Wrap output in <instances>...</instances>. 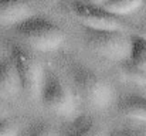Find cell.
I'll return each instance as SVG.
<instances>
[{"label":"cell","mask_w":146,"mask_h":136,"mask_svg":"<svg viewBox=\"0 0 146 136\" xmlns=\"http://www.w3.org/2000/svg\"><path fill=\"white\" fill-rule=\"evenodd\" d=\"M14 30L34 50L38 51L58 50L65 40L64 31L54 21L34 14L19 23Z\"/></svg>","instance_id":"3957f363"},{"label":"cell","mask_w":146,"mask_h":136,"mask_svg":"<svg viewBox=\"0 0 146 136\" xmlns=\"http://www.w3.org/2000/svg\"><path fill=\"white\" fill-rule=\"evenodd\" d=\"M121 68H122V72H123L128 78H131V80H133V81H138V82H146L145 72H142L141 70L135 68V67H133L132 64H129L128 61L122 62V64H121Z\"/></svg>","instance_id":"4fadbf2b"},{"label":"cell","mask_w":146,"mask_h":136,"mask_svg":"<svg viewBox=\"0 0 146 136\" xmlns=\"http://www.w3.org/2000/svg\"><path fill=\"white\" fill-rule=\"evenodd\" d=\"M129 64L146 74V38L139 34H131Z\"/></svg>","instance_id":"7c38bea8"},{"label":"cell","mask_w":146,"mask_h":136,"mask_svg":"<svg viewBox=\"0 0 146 136\" xmlns=\"http://www.w3.org/2000/svg\"><path fill=\"white\" fill-rule=\"evenodd\" d=\"M40 98L44 106L58 116L67 118L74 115L77 111L75 94L54 71H46Z\"/></svg>","instance_id":"5b68a950"},{"label":"cell","mask_w":146,"mask_h":136,"mask_svg":"<svg viewBox=\"0 0 146 136\" xmlns=\"http://www.w3.org/2000/svg\"><path fill=\"white\" fill-rule=\"evenodd\" d=\"M82 29L85 44L98 55L119 64L129 60L131 36L126 34L125 30H99L91 27Z\"/></svg>","instance_id":"7a4b0ae2"},{"label":"cell","mask_w":146,"mask_h":136,"mask_svg":"<svg viewBox=\"0 0 146 136\" xmlns=\"http://www.w3.org/2000/svg\"><path fill=\"white\" fill-rule=\"evenodd\" d=\"M109 136H141L136 131L133 129H129V128H118V129H113Z\"/></svg>","instance_id":"2e32d148"},{"label":"cell","mask_w":146,"mask_h":136,"mask_svg":"<svg viewBox=\"0 0 146 136\" xmlns=\"http://www.w3.org/2000/svg\"><path fill=\"white\" fill-rule=\"evenodd\" d=\"M70 10L82 21V27L99 30H123L121 17L113 16L99 7L95 1H71Z\"/></svg>","instance_id":"8992f818"},{"label":"cell","mask_w":146,"mask_h":136,"mask_svg":"<svg viewBox=\"0 0 146 136\" xmlns=\"http://www.w3.org/2000/svg\"><path fill=\"white\" fill-rule=\"evenodd\" d=\"M94 1L108 13L118 17L125 14H132L143 6L142 0H94Z\"/></svg>","instance_id":"30bf717a"},{"label":"cell","mask_w":146,"mask_h":136,"mask_svg":"<svg viewBox=\"0 0 146 136\" xmlns=\"http://www.w3.org/2000/svg\"><path fill=\"white\" fill-rule=\"evenodd\" d=\"M4 112H6V108H4V105H3L1 99H0V119H1V118H4Z\"/></svg>","instance_id":"e0dca14e"},{"label":"cell","mask_w":146,"mask_h":136,"mask_svg":"<svg viewBox=\"0 0 146 136\" xmlns=\"http://www.w3.org/2000/svg\"><path fill=\"white\" fill-rule=\"evenodd\" d=\"M27 136H57L54 129L47 123H36L30 131Z\"/></svg>","instance_id":"9a60e30c"},{"label":"cell","mask_w":146,"mask_h":136,"mask_svg":"<svg viewBox=\"0 0 146 136\" xmlns=\"http://www.w3.org/2000/svg\"><path fill=\"white\" fill-rule=\"evenodd\" d=\"M31 16L33 9L26 1H0V24H13L16 27Z\"/></svg>","instance_id":"ba28073f"},{"label":"cell","mask_w":146,"mask_h":136,"mask_svg":"<svg viewBox=\"0 0 146 136\" xmlns=\"http://www.w3.org/2000/svg\"><path fill=\"white\" fill-rule=\"evenodd\" d=\"M10 58L17 70L21 90L31 98H40L46 70L38 57L27 47L13 44L10 50Z\"/></svg>","instance_id":"277c9868"},{"label":"cell","mask_w":146,"mask_h":136,"mask_svg":"<svg viewBox=\"0 0 146 136\" xmlns=\"http://www.w3.org/2000/svg\"><path fill=\"white\" fill-rule=\"evenodd\" d=\"M21 90V82L11 58H0V96H16Z\"/></svg>","instance_id":"52a82bcc"},{"label":"cell","mask_w":146,"mask_h":136,"mask_svg":"<svg viewBox=\"0 0 146 136\" xmlns=\"http://www.w3.org/2000/svg\"><path fill=\"white\" fill-rule=\"evenodd\" d=\"M68 74L75 94L91 108L105 109L113 101V88L108 80L81 62H70Z\"/></svg>","instance_id":"6da1fadb"},{"label":"cell","mask_w":146,"mask_h":136,"mask_svg":"<svg viewBox=\"0 0 146 136\" xmlns=\"http://www.w3.org/2000/svg\"><path fill=\"white\" fill-rule=\"evenodd\" d=\"M65 136H104L101 126L90 116H78L68 126Z\"/></svg>","instance_id":"8fae6325"},{"label":"cell","mask_w":146,"mask_h":136,"mask_svg":"<svg viewBox=\"0 0 146 136\" xmlns=\"http://www.w3.org/2000/svg\"><path fill=\"white\" fill-rule=\"evenodd\" d=\"M19 125L13 119L7 116L0 119V136H19Z\"/></svg>","instance_id":"5bb4252c"},{"label":"cell","mask_w":146,"mask_h":136,"mask_svg":"<svg viewBox=\"0 0 146 136\" xmlns=\"http://www.w3.org/2000/svg\"><path fill=\"white\" fill-rule=\"evenodd\" d=\"M118 112L126 118L146 122V96L138 94L123 95L118 101Z\"/></svg>","instance_id":"9c48e42d"}]
</instances>
